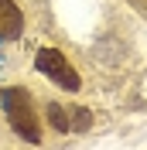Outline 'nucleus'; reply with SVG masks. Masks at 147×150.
<instances>
[{"mask_svg":"<svg viewBox=\"0 0 147 150\" xmlns=\"http://www.w3.org/2000/svg\"><path fill=\"white\" fill-rule=\"evenodd\" d=\"M34 65H38V72H45L55 85H62V89H69V92H75V89H79V75L72 72L69 58H65L58 48H41V51H38V58H34Z\"/></svg>","mask_w":147,"mask_h":150,"instance_id":"2","label":"nucleus"},{"mask_svg":"<svg viewBox=\"0 0 147 150\" xmlns=\"http://www.w3.org/2000/svg\"><path fill=\"white\" fill-rule=\"evenodd\" d=\"M0 103H4V112H7L10 126L24 137L28 143H38L41 140V123H38V112H34V99H31L28 89L21 85H10L0 92Z\"/></svg>","mask_w":147,"mask_h":150,"instance_id":"1","label":"nucleus"},{"mask_svg":"<svg viewBox=\"0 0 147 150\" xmlns=\"http://www.w3.org/2000/svg\"><path fill=\"white\" fill-rule=\"evenodd\" d=\"M48 123H51L58 133H69V130H72V116H69V112H65L58 103H51V106H48Z\"/></svg>","mask_w":147,"mask_h":150,"instance_id":"4","label":"nucleus"},{"mask_svg":"<svg viewBox=\"0 0 147 150\" xmlns=\"http://www.w3.org/2000/svg\"><path fill=\"white\" fill-rule=\"evenodd\" d=\"M24 31V17L14 0H0V41H14Z\"/></svg>","mask_w":147,"mask_h":150,"instance_id":"3","label":"nucleus"}]
</instances>
